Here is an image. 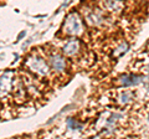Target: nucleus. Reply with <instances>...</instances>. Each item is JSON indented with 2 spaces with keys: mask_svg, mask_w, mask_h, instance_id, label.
<instances>
[{
  "mask_svg": "<svg viewBox=\"0 0 149 139\" xmlns=\"http://www.w3.org/2000/svg\"><path fill=\"white\" fill-rule=\"evenodd\" d=\"M104 5L111 10H119L122 4L119 0H104Z\"/></svg>",
  "mask_w": 149,
  "mask_h": 139,
  "instance_id": "nucleus-7",
  "label": "nucleus"
},
{
  "mask_svg": "<svg viewBox=\"0 0 149 139\" xmlns=\"http://www.w3.org/2000/svg\"><path fill=\"white\" fill-rule=\"evenodd\" d=\"M8 72L6 75H4L0 77V96H4V95H8V92L11 90V86H13V77L9 76Z\"/></svg>",
  "mask_w": 149,
  "mask_h": 139,
  "instance_id": "nucleus-5",
  "label": "nucleus"
},
{
  "mask_svg": "<svg viewBox=\"0 0 149 139\" xmlns=\"http://www.w3.org/2000/svg\"><path fill=\"white\" fill-rule=\"evenodd\" d=\"M63 31L68 35H78L82 32V21L81 17L76 13H72L67 16V20L63 25Z\"/></svg>",
  "mask_w": 149,
  "mask_h": 139,
  "instance_id": "nucleus-2",
  "label": "nucleus"
},
{
  "mask_svg": "<svg viewBox=\"0 0 149 139\" xmlns=\"http://www.w3.org/2000/svg\"><path fill=\"white\" fill-rule=\"evenodd\" d=\"M81 49L80 41L77 39H70L66 45L63 46V54L67 55V56H74V55L78 54V51Z\"/></svg>",
  "mask_w": 149,
  "mask_h": 139,
  "instance_id": "nucleus-3",
  "label": "nucleus"
},
{
  "mask_svg": "<svg viewBox=\"0 0 149 139\" xmlns=\"http://www.w3.org/2000/svg\"><path fill=\"white\" fill-rule=\"evenodd\" d=\"M26 66L31 72H34L37 76H45L49 72V66L45 62V60L42 57L34 56L29 57V60L26 61Z\"/></svg>",
  "mask_w": 149,
  "mask_h": 139,
  "instance_id": "nucleus-1",
  "label": "nucleus"
},
{
  "mask_svg": "<svg viewBox=\"0 0 149 139\" xmlns=\"http://www.w3.org/2000/svg\"><path fill=\"white\" fill-rule=\"evenodd\" d=\"M122 85L124 86H130V85H138L142 81V78L139 76H124L122 77Z\"/></svg>",
  "mask_w": 149,
  "mask_h": 139,
  "instance_id": "nucleus-6",
  "label": "nucleus"
},
{
  "mask_svg": "<svg viewBox=\"0 0 149 139\" xmlns=\"http://www.w3.org/2000/svg\"><path fill=\"white\" fill-rule=\"evenodd\" d=\"M49 61H50L51 67H52L56 72H61V71H63V70L66 68V61H65V58L58 54L51 55Z\"/></svg>",
  "mask_w": 149,
  "mask_h": 139,
  "instance_id": "nucleus-4",
  "label": "nucleus"
}]
</instances>
